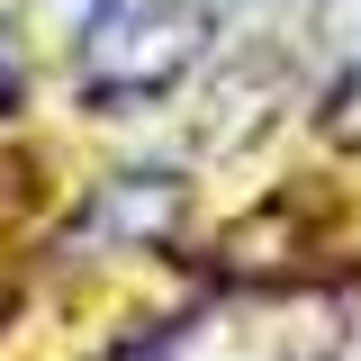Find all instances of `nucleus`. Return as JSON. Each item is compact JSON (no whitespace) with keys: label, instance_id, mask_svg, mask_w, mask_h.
<instances>
[{"label":"nucleus","instance_id":"1","mask_svg":"<svg viewBox=\"0 0 361 361\" xmlns=\"http://www.w3.org/2000/svg\"><path fill=\"white\" fill-rule=\"evenodd\" d=\"M208 45V9L199 0H109L82 37V90L90 99H172Z\"/></svg>","mask_w":361,"mask_h":361},{"label":"nucleus","instance_id":"2","mask_svg":"<svg viewBox=\"0 0 361 361\" xmlns=\"http://www.w3.org/2000/svg\"><path fill=\"white\" fill-rule=\"evenodd\" d=\"M325 135H353L361 145V54L343 63V82L325 90Z\"/></svg>","mask_w":361,"mask_h":361}]
</instances>
